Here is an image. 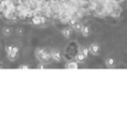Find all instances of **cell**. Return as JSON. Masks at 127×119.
Instances as JSON below:
<instances>
[{"label": "cell", "mask_w": 127, "mask_h": 119, "mask_svg": "<svg viewBox=\"0 0 127 119\" xmlns=\"http://www.w3.org/2000/svg\"><path fill=\"white\" fill-rule=\"evenodd\" d=\"M81 53H82L85 57H87V56H88V53H89V50H88V49H83Z\"/></svg>", "instance_id": "obj_14"}, {"label": "cell", "mask_w": 127, "mask_h": 119, "mask_svg": "<svg viewBox=\"0 0 127 119\" xmlns=\"http://www.w3.org/2000/svg\"><path fill=\"white\" fill-rule=\"evenodd\" d=\"M85 58H86V57H85L82 53H79V54L76 56V60H77V61H79V62H82V61H84Z\"/></svg>", "instance_id": "obj_10"}, {"label": "cell", "mask_w": 127, "mask_h": 119, "mask_svg": "<svg viewBox=\"0 0 127 119\" xmlns=\"http://www.w3.org/2000/svg\"><path fill=\"white\" fill-rule=\"evenodd\" d=\"M18 52H19V49H18L17 47H14V48H13V50H12V51H11L9 54H7L8 59H9L10 60H14L17 58Z\"/></svg>", "instance_id": "obj_4"}, {"label": "cell", "mask_w": 127, "mask_h": 119, "mask_svg": "<svg viewBox=\"0 0 127 119\" xmlns=\"http://www.w3.org/2000/svg\"><path fill=\"white\" fill-rule=\"evenodd\" d=\"M17 32H18V34H19V35H21V34L23 33V29H18V30H17Z\"/></svg>", "instance_id": "obj_15"}, {"label": "cell", "mask_w": 127, "mask_h": 119, "mask_svg": "<svg viewBox=\"0 0 127 119\" xmlns=\"http://www.w3.org/2000/svg\"><path fill=\"white\" fill-rule=\"evenodd\" d=\"M51 59H53L56 61H61L62 60V55L59 51L53 50V51H51Z\"/></svg>", "instance_id": "obj_3"}, {"label": "cell", "mask_w": 127, "mask_h": 119, "mask_svg": "<svg viewBox=\"0 0 127 119\" xmlns=\"http://www.w3.org/2000/svg\"><path fill=\"white\" fill-rule=\"evenodd\" d=\"M72 27H73V29H74L75 31H79V32H80V30H81V28H82V25H81L80 23H78V22H75L74 25H72Z\"/></svg>", "instance_id": "obj_12"}, {"label": "cell", "mask_w": 127, "mask_h": 119, "mask_svg": "<svg viewBox=\"0 0 127 119\" xmlns=\"http://www.w3.org/2000/svg\"><path fill=\"white\" fill-rule=\"evenodd\" d=\"M13 48H14V46H12V45L6 46V47H5V51H6V53H7V54H9V53L13 50Z\"/></svg>", "instance_id": "obj_13"}, {"label": "cell", "mask_w": 127, "mask_h": 119, "mask_svg": "<svg viewBox=\"0 0 127 119\" xmlns=\"http://www.w3.org/2000/svg\"><path fill=\"white\" fill-rule=\"evenodd\" d=\"M105 63L107 66H113L114 65V60L112 58H108V59H106Z\"/></svg>", "instance_id": "obj_11"}, {"label": "cell", "mask_w": 127, "mask_h": 119, "mask_svg": "<svg viewBox=\"0 0 127 119\" xmlns=\"http://www.w3.org/2000/svg\"><path fill=\"white\" fill-rule=\"evenodd\" d=\"M80 32H81V34H82L84 37H87V36H89V34H90V28H89L88 26H82Z\"/></svg>", "instance_id": "obj_6"}, {"label": "cell", "mask_w": 127, "mask_h": 119, "mask_svg": "<svg viewBox=\"0 0 127 119\" xmlns=\"http://www.w3.org/2000/svg\"><path fill=\"white\" fill-rule=\"evenodd\" d=\"M65 67H66V68H77V67H78L77 61H73V60H72V61H69V62L66 63Z\"/></svg>", "instance_id": "obj_9"}, {"label": "cell", "mask_w": 127, "mask_h": 119, "mask_svg": "<svg viewBox=\"0 0 127 119\" xmlns=\"http://www.w3.org/2000/svg\"><path fill=\"white\" fill-rule=\"evenodd\" d=\"M44 22H45V19L43 17H41V16H35V17L32 18V23L34 25H40V24H42Z\"/></svg>", "instance_id": "obj_5"}, {"label": "cell", "mask_w": 127, "mask_h": 119, "mask_svg": "<svg viewBox=\"0 0 127 119\" xmlns=\"http://www.w3.org/2000/svg\"><path fill=\"white\" fill-rule=\"evenodd\" d=\"M88 50H89V52L92 54V55H98L99 54V52H100V46L98 45V44H96V43H93V44H91L90 46H89V48H88Z\"/></svg>", "instance_id": "obj_2"}, {"label": "cell", "mask_w": 127, "mask_h": 119, "mask_svg": "<svg viewBox=\"0 0 127 119\" xmlns=\"http://www.w3.org/2000/svg\"><path fill=\"white\" fill-rule=\"evenodd\" d=\"M19 68H29V66L28 65H20Z\"/></svg>", "instance_id": "obj_16"}, {"label": "cell", "mask_w": 127, "mask_h": 119, "mask_svg": "<svg viewBox=\"0 0 127 119\" xmlns=\"http://www.w3.org/2000/svg\"><path fill=\"white\" fill-rule=\"evenodd\" d=\"M62 33H63V35H64V38L68 39V38H70V36H71V29H70V28H64V29L62 31Z\"/></svg>", "instance_id": "obj_7"}, {"label": "cell", "mask_w": 127, "mask_h": 119, "mask_svg": "<svg viewBox=\"0 0 127 119\" xmlns=\"http://www.w3.org/2000/svg\"><path fill=\"white\" fill-rule=\"evenodd\" d=\"M12 32H13V30L11 27H4L2 29V33L4 36H10L12 34Z\"/></svg>", "instance_id": "obj_8"}, {"label": "cell", "mask_w": 127, "mask_h": 119, "mask_svg": "<svg viewBox=\"0 0 127 119\" xmlns=\"http://www.w3.org/2000/svg\"><path fill=\"white\" fill-rule=\"evenodd\" d=\"M1 64H2V63L0 62V68H2V65H1Z\"/></svg>", "instance_id": "obj_17"}, {"label": "cell", "mask_w": 127, "mask_h": 119, "mask_svg": "<svg viewBox=\"0 0 127 119\" xmlns=\"http://www.w3.org/2000/svg\"><path fill=\"white\" fill-rule=\"evenodd\" d=\"M37 58L42 61H47L51 59V52H48L45 49H38L36 51Z\"/></svg>", "instance_id": "obj_1"}]
</instances>
